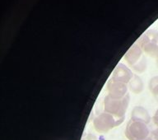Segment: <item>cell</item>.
<instances>
[{
  "label": "cell",
  "instance_id": "obj_14",
  "mask_svg": "<svg viewBox=\"0 0 158 140\" xmlns=\"http://www.w3.org/2000/svg\"><path fill=\"white\" fill-rule=\"evenodd\" d=\"M152 135L153 139L158 140V127L152 132Z\"/></svg>",
  "mask_w": 158,
  "mask_h": 140
},
{
  "label": "cell",
  "instance_id": "obj_6",
  "mask_svg": "<svg viewBox=\"0 0 158 140\" xmlns=\"http://www.w3.org/2000/svg\"><path fill=\"white\" fill-rule=\"evenodd\" d=\"M143 57V49H142L141 46L138 44H134L133 46H131L130 49H128V52L126 53L125 55H124V59H126V61L128 62V64L131 67H133Z\"/></svg>",
  "mask_w": 158,
  "mask_h": 140
},
{
  "label": "cell",
  "instance_id": "obj_9",
  "mask_svg": "<svg viewBox=\"0 0 158 140\" xmlns=\"http://www.w3.org/2000/svg\"><path fill=\"white\" fill-rule=\"evenodd\" d=\"M128 88L132 92L135 94L141 93L143 90V83L138 75H133V78L128 83Z\"/></svg>",
  "mask_w": 158,
  "mask_h": 140
},
{
  "label": "cell",
  "instance_id": "obj_11",
  "mask_svg": "<svg viewBox=\"0 0 158 140\" xmlns=\"http://www.w3.org/2000/svg\"><path fill=\"white\" fill-rule=\"evenodd\" d=\"M133 69L134 71H136L138 74H143V72L146 71V69H147V59L144 56L142 58V59L139 60V61L135 64V65H133Z\"/></svg>",
  "mask_w": 158,
  "mask_h": 140
},
{
  "label": "cell",
  "instance_id": "obj_4",
  "mask_svg": "<svg viewBox=\"0 0 158 140\" xmlns=\"http://www.w3.org/2000/svg\"><path fill=\"white\" fill-rule=\"evenodd\" d=\"M108 96L113 99H122L128 94L127 84L110 78L106 84Z\"/></svg>",
  "mask_w": 158,
  "mask_h": 140
},
{
  "label": "cell",
  "instance_id": "obj_3",
  "mask_svg": "<svg viewBox=\"0 0 158 140\" xmlns=\"http://www.w3.org/2000/svg\"><path fill=\"white\" fill-rule=\"evenodd\" d=\"M125 135L128 140H143L150 135V129L147 124L130 121L127 125Z\"/></svg>",
  "mask_w": 158,
  "mask_h": 140
},
{
  "label": "cell",
  "instance_id": "obj_2",
  "mask_svg": "<svg viewBox=\"0 0 158 140\" xmlns=\"http://www.w3.org/2000/svg\"><path fill=\"white\" fill-rule=\"evenodd\" d=\"M123 119H117L107 112H102L94 119L93 126L99 133H108L112 129L119 125Z\"/></svg>",
  "mask_w": 158,
  "mask_h": 140
},
{
  "label": "cell",
  "instance_id": "obj_13",
  "mask_svg": "<svg viewBox=\"0 0 158 140\" xmlns=\"http://www.w3.org/2000/svg\"><path fill=\"white\" fill-rule=\"evenodd\" d=\"M152 121H153V122H154V124H155L158 127V109L156 110L155 115H154V116L152 117Z\"/></svg>",
  "mask_w": 158,
  "mask_h": 140
},
{
  "label": "cell",
  "instance_id": "obj_15",
  "mask_svg": "<svg viewBox=\"0 0 158 140\" xmlns=\"http://www.w3.org/2000/svg\"><path fill=\"white\" fill-rule=\"evenodd\" d=\"M82 140H97V138L96 136L92 135V134H87Z\"/></svg>",
  "mask_w": 158,
  "mask_h": 140
},
{
  "label": "cell",
  "instance_id": "obj_5",
  "mask_svg": "<svg viewBox=\"0 0 158 140\" xmlns=\"http://www.w3.org/2000/svg\"><path fill=\"white\" fill-rule=\"evenodd\" d=\"M133 75L134 74L132 73L129 68L126 66L125 64L119 63L116 65L115 69H114L111 78L123 83L128 84L131 79L133 78Z\"/></svg>",
  "mask_w": 158,
  "mask_h": 140
},
{
  "label": "cell",
  "instance_id": "obj_12",
  "mask_svg": "<svg viewBox=\"0 0 158 140\" xmlns=\"http://www.w3.org/2000/svg\"><path fill=\"white\" fill-rule=\"evenodd\" d=\"M147 38H148L150 41H152L154 43H158V32L155 30H149L144 34Z\"/></svg>",
  "mask_w": 158,
  "mask_h": 140
},
{
  "label": "cell",
  "instance_id": "obj_16",
  "mask_svg": "<svg viewBox=\"0 0 158 140\" xmlns=\"http://www.w3.org/2000/svg\"><path fill=\"white\" fill-rule=\"evenodd\" d=\"M143 140H154V139H153L152 137H150V136H149V137H148V138H145V139H143Z\"/></svg>",
  "mask_w": 158,
  "mask_h": 140
},
{
  "label": "cell",
  "instance_id": "obj_10",
  "mask_svg": "<svg viewBox=\"0 0 158 140\" xmlns=\"http://www.w3.org/2000/svg\"><path fill=\"white\" fill-rule=\"evenodd\" d=\"M149 89L158 101V76L153 77L149 82Z\"/></svg>",
  "mask_w": 158,
  "mask_h": 140
},
{
  "label": "cell",
  "instance_id": "obj_1",
  "mask_svg": "<svg viewBox=\"0 0 158 140\" xmlns=\"http://www.w3.org/2000/svg\"><path fill=\"white\" fill-rule=\"evenodd\" d=\"M129 100L130 97L128 93L122 99H113L107 95L104 100L105 112L110 114L117 119L124 118Z\"/></svg>",
  "mask_w": 158,
  "mask_h": 140
},
{
  "label": "cell",
  "instance_id": "obj_7",
  "mask_svg": "<svg viewBox=\"0 0 158 140\" xmlns=\"http://www.w3.org/2000/svg\"><path fill=\"white\" fill-rule=\"evenodd\" d=\"M139 45L141 46L143 51L147 53L148 55H150L152 58H158V45L152 41H150L147 37L143 35L139 40Z\"/></svg>",
  "mask_w": 158,
  "mask_h": 140
},
{
  "label": "cell",
  "instance_id": "obj_8",
  "mask_svg": "<svg viewBox=\"0 0 158 140\" xmlns=\"http://www.w3.org/2000/svg\"><path fill=\"white\" fill-rule=\"evenodd\" d=\"M151 120L152 118L150 115L144 107L137 106L133 109L132 113H131V121H138V122H142V123L148 125V123H150Z\"/></svg>",
  "mask_w": 158,
  "mask_h": 140
},
{
  "label": "cell",
  "instance_id": "obj_17",
  "mask_svg": "<svg viewBox=\"0 0 158 140\" xmlns=\"http://www.w3.org/2000/svg\"><path fill=\"white\" fill-rule=\"evenodd\" d=\"M156 61H157V64H158V58H157V59H156Z\"/></svg>",
  "mask_w": 158,
  "mask_h": 140
}]
</instances>
